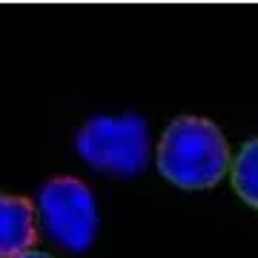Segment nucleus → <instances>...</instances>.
Returning <instances> with one entry per match:
<instances>
[{
    "label": "nucleus",
    "mask_w": 258,
    "mask_h": 258,
    "mask_svg": "<svg viewBox=\"0 0 258 258\" xmlns=\"http://www.w3.org/2000/svg\"><path fill=\"white\" fill-rule=\"evenodd\" d=\"M158 169L181 189H210L230 169V147L207 118H175L158 144Z\"/></svg>",
    "instance_id": "f257e3e1"
},
{
    "label": "nucleus",
    "mask_w": 258,
    "mask_h": 258,
    "mask_svg": "<svg viewBox=\"0 0 258 258\" xmlns=\"http://www.w3.org/2000/svg\"><path fill=\"white\" fill-rule=\"evenodd\" d=\"M15 258H52V255H46V252H35V249H29V252H23V255H15Z\"/></svg>",
    "instance_id": "423d86ee"
},
{
    "label": "nucleus",
    "mask_w": 258,
    "mask_h": 258,
    "mask_svg": "<svg viewBox=\"0 0 258 258\" xmlns=\"http://www.w3.org/2000/svg\"><path fill=\"white\" fill-rule=\"evenodd\" d=\"M37 210L52 238L69 252H83L98 232V207L92 189L78 178H52L40 186Z\"/></svg>",
    "instance_id": "7ed1b4c3"
},
{
    "label": "nucleus",
    "mask_w": 258,
    "mask_h": 258,
    "mask_svg": "<svg viewBox=\"0 0 258 258\" xmlns=\"http://www.w3.org/2000/svg\"><path fill=\"white\" fill-rule=\"evenodd\" d=\"M37 241L35 207L29 198L0 192V258H15Z\"/></svg>",
    "instance_id": "20e7f679"
},
{
    "label": "nucleus",
    "mask_w": 258,
    "mask_h": 258,
    "mask_svg": "<svg viewBox=\"0 0 258 258\" xmlns=\"http://www.w3.org/2000/svg\"><path fill=\"white\" fill-rule=\"evenodd\" d=\"M232 186L247 204H258V144L247 141L232 164Z\"/></svg>",
    "instance_id": "39448f33"
},
{
    "label": "nucleus",
    "mask_w": 258,
    "mask_h": 258,
    "mask_svg": "<svg viewBox=\"0 0 258 258\" xmlns=\"http://www.w3.org/2000/svg\"><path fill=\"white\" fill-rule=\"evenodd\" d=\"M78 155L112 175H135L149 164V132L138 115H98L75 138Z\"/></svg>",
    "instance_id": "f03ea898"
}]
</instances>
